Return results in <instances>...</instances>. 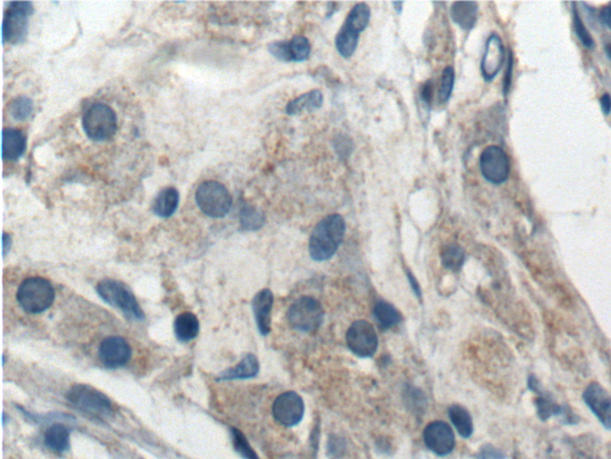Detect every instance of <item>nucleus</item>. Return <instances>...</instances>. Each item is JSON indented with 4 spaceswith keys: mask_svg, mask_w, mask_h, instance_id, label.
Returning a JSON list of instances; mask_svg holds the SVG:
<instances>
[{
    "mask_svg": "<svg viewBox=\"0 0 611 459\" xmlns=\"http://www.w3.org/2000/svg\"><path fill=\"white\" fill-rule=\"evenodd\" d=\"M32 111H34L32 101L25 96L15 99L10 106L12 116L18 121L28 119L29 116L32 114Z\"/></svg>",
    "mask_w": 611,
    "mask_h": 459,
    "instance_id": "7c9ffc66",
    "label": "nucleus"
},
{
    "mask_svg": "<svg viewBox=\"0 0 611 459\" xmlns=\"http://www.w3.org/2000/svg\"><path fill=\"white\" fill-rule=\"evenodd\" d=\"M66 398L73 407L90 415L109 417L114 414L111 401L103 392L89 385H75L67 392Z\"/></svg>",
    "mask_w": 611,
    "mask_h": 459,
    "instance_id": "423d86ee",
    "label": "nucleus"
},
{
    "mask_svg": "<svg viewBox=\"0 0 611 459\" xmlns=\"http://www.w3.org/2000/svg\"><path fill=\"white\" fill-rule=\"evenodd\" d=\"M537 413L542 420H548L553 415H564V408L558 405L548 397L541 395L536 400Z\"/></svg>",
    "mask_w": 611,
    "mask_h": 459,
    "instance_id": "2f4dec72",
    "label": "nucleus"
},
{
    "mask_svg": "<svg viewBox=\"0 0 611 459\" xmlns=\"http://www.w3.org/2000/svg\"><path fill=\"white\" fill-rule=\"evenodd\" d=\"M374 316L382 329H391L402 321L401 313L387 301H378L374 308Z\"/></svg>",
    "mask_w": 611,
    "mask_h": 459,
    "instance_id": "a878e982",
    "label": "nucleus"
},
{
    "mask_svg": "<svg viewBox=\"0 0 611 459\" xmlns=\"http://www.w3.org/2000/svg\"><path fill=\"white\" fill-rule=\"evenodd\" d=\"M371 20V8L364 3L355 5L347 15L343 27L335 36V48L343 58H350L359 44V36L367 28Z\"/></svg>",
    "mask_w": 611,
    "mask_h": 459,
    "instance_id": "7ed1b4c3",
    "label": "nucleus"
},
{
    "mask_svg": "<svg viewBox=\"0 0 611 459\" xmlns=\"http://www.w3.org/2000/svg\"><path fill=\"white\" fill-rule=\"evenodd\" d=\"M27 147V140L22 134V132L8 128L3 131V143H1V152L5 161H17L23 156L24 151Z\"/></svg>",
    "mask_w": 611,
    "mask_h": 459,
    "instance_id": "a211bd4d",
    "label": "nucleus"
},
{
    "mask_svg": "<svg viewBox=\"0 0 611 459\" xmlns=\"http://www.w3.org/2000/svg\"><path fill=\"white\" fill-rule=\"evenodd\" d=\"M345 230V220L340 214H331L320 220L309 238V256L318 262L333 258L343 241Z\"/></svg>",
    "mask_w": 611,
    "mask_h": 459,
    "instance_id": "f257e3e1",
    "label": "nucleus"
},
{
    "mask_svg": "<svg viewBox=\"0 0 611 459\" xmlns=\"http://www.w3.org/2000/svg\"><path fill=\"white\" fill-rule=\"evenodd\" d=\"M422 97L423 99L425 101V103H431V99H432V83H431V82H427V83L423 87Z\"/></svg>",
    "mask_w": 611,
    "mask_h": 459,
    "instance_id": "4c0bfd02",
    "label": "nucleus"
},
{
    "mask_svg": "<svg viewBox=\"0 0 611 459\" xmlns=\"http://www.w3.org/2000/svg\"><path fill=\"white\" fill-rule=\"evenodd\" d=\"M272 415L282 426H296L304 419V400L295 391L283 392L272 404Z\"/></svg>",
    "mask_w": 611,
    "mask_h": 459,
    "instance_id": "9b49d317",
    "label": "nucleus"
},
{
    "mask_svg": "<svg viewBox=\"0 0 611 459\" xmlns=\"http://www.w3.org/2000/svg\"><path fill=\"white\" fill-rule=\"evenodd\" d=\"M200 333V322L191 313H183L174 321V334L181 342H189Z\"/></svg>",
    "mask_w": 611,
    "mask_h": 459,
    "instance_id": "412c9836",
    "label": "nucleus"
},
{
    "mask_svg": "<svg viewBox=\"0 0 611 459\" xmlns=\"http://www.w3.org/2000/svg\"><path fill=\"white\" fill-rule=\"evenodd\" d=\"M454 82H455V72L451 66L444 68L442 75L441 87H439V99L442 103L448 102V99L453 92Z\"/></svg>",
    "mask_w": 611,
    "mask_h": 459,
    "instance_id": "473e14b6",
    "label": "nucleus"
},
{
    "mask_svg": "<svg viewBox=\"0 0 611 459\" xmlns=\"http://www.w3.org/2000/svg\"><path fill=\"white\" fill-rule=\"evenodd\" d=\"M269 51L272 56L282 61H292V54H290V48H289V42H274L269 46Z\"/></svg>",
    "mask_w": 611,
    "mask_h": 459,
    "instance_id": "f704fd0d",
    "label": "nucleus"
},
{
    "mask_svg": "<svg viewBox=\"0 0 611 459\" xmlns=\"http://www.w3.org/2000/svg\"><path fill=\"white\" fill-rule=\"evenodd\" d=\"M345 441L340 436H332L328 439V452L331 458H340L345 453Z\"/></svg>",
    "mask_w": 611,
    "mask_h": 459,
    "instance_id": "c9c22d12",
    "label": "nucleus"
},
{
    "mask_svg": "<svg viewBox=\"0 0 611 459\" xmlns=\"http://www.w3.org/2000/svg\"><path fill=\"white\" fill-rule=\"evenodd\" d=\"M34 12L32 3L12 1L3 22L4 44H20L28 35V17Z\"/></svg>",
    "mask_w": 611,
    "mask_h": 459,
    "instance_id": "1a4fd4ad",
    "label": "nucleus"
},
{
    "mask_svg": "<svg viewBox=\"0 0 611 459\" xmlns=\"http://www.w3.org/2000/svg\"><path fill=\"white\" fill-rule=\"evenodd\" d=\"M504 63V46L498 35L489 36L486 42L485 54L481 61V72L486 80H492L501 71Z\"/></svg>",
    "mask_w": 611,
    "mask_h": 459,
    "instance_id": "dca6fc26",
    "label": "nucleus"
},
{
    "mask_svg": "<svg viewBox=\"0 0 611 459\" xmlns=\"http://www.w3.org/2000/svg\"><path fill=\"white\" fill-rule=\"evenodd\" d=\"M287 320L297 332L313 333L323 325V306L314 298L301 297L289 308Z\"/></svg>",
    "mask_w": 611,
    "mask_h": 459,
    "instance_id": "6e6552de",
    "label": "nucleus"
},
{
    "mask_svg": "<svg viewBox=\"0 0 611 459\" xmlns=\"http://www.w3.org/2000/svg\"><path fill=\"white\" fill-rule=\"evenodd\" d=\"M480 170L489 182L493 184L504 183L510 172L509 158L504 150L498 146L486 147L481 153Z\"/></svg>",
    "mask_w": 611,
    "mask_h": 459,
    "instance_id": "f8f14e48",
    "label": "nucleus"
},
{
    "mask_svg": "<svg viewBox=\"0 0 611 459\" xmlns=\"http://www.w3.org/2000/svg\"><path fill=\"white\" fill-rule=\"evenodd\" d=\"M289 48L292 61L300 63L307 60L311 56V44L304 36H295L292 41H289Z\"/></svg>",
    "mask_w": 611,
    "mask_h": 459,
    "instance_id": "c85d7f7f",
    "label": "nucleus"
},
{
    "mask_svg": "<svg viewBox=\"0 0 611 459\" xmlns=\"http://www.w3.org/2000/svg\"><path fill=\"white\" fill-rule=\"evenodd\" d=\"M347 344L351 352L359 358H371L379 347V339L374 327L367 321H356L347 332Z\"/></svg>",
    "mask_w": 611,
    "mask_h": 459,
    "instance_id": "9d476101",
    "label": "nucleus"
},
{
    "mask_svg": "<svg viewBox=\"0 0 611 459\" xmlns=\"http://www.w3.org/2000/svg\"><path fill=\"white\" fill-rule=\"evenodd\" d=\"M600 106H602V111H604V114L607 115L610 113L611 111V99L609 97V95L602 96V99H600Z\"/></svg>",
    "mask_w": 611,
    "mask_h": 459,
    "instance_id": "a19ab883",
    "label": "nucleus"
},
{
    "mask_svg": "<svg viewBox=\"0 0 611 459\" xmlns=\"http://www.w3.org/2000/svg\"><path fill=\"white\" fill-rule=\"evenodd\" d=\"M11 249V237L8 234H3V255L6 253Z\"/></svg>",
    "mask_w": 611,
    "mask_h": 459,
    "instance_id": "37998d69",
    "label": "nucleus"
},
{
    "mask_svg": "<svg viewBox=\"0 0 611 459\" xmlns=\"http://www.w3.org/2000/svg\"><path fill=\"white\" fill-rule=\"evenodd\" d=\"M423 440L426 448L439 457L450 455L456 445L453 428L439 420L426 426L423 432Z\"/></svg>",
    "mask_w": 611,
    "mask_h": 459,
    "instance_id": "ddd939ff",
    "label": "nucleus"
},
{
    "mask_svg": "<svg viewBox=\"0 0 611 459\" xmlns=\"http://www.w3.org/2000/svg\"><path fill=\"white\" fill-rule=\"evenodd\" d=\"M179 203V194L174 188H165L159 193L153 203V212L160 218H169Z\"/></svg>",
    "mask_w": 611,
    "mask_h": 459,
    "instance_id": "4be33fe9",
    "label": "nucleus"
},
{
    "mask_svg": "<svg viewBox=\"0 0 611 459\" xmlns=\"http://www.w3.org/2000/svg\"><path fill=\"white\" fill-rule=\"evenodd\" d=\"M511 71H513V56H510L508 73H506V78H505V92H508V90H509L510 82H511Z\"/></svg>",
    "mask_w": 611,
    "mask_h": 459,
    "instance_id": "79ce46f5",
    "label": "nucleus"
},
{
    "mask_svg": "<svg viewBox=\"0 0 611 459\" xmlns=\"http://www.w3.org/2000/svg\"><path fill=\"white\" fill-rule=\"evenodd\" d=\"M84 131L95 142H104L112 138L117 130V120L114 111L107 104H92L83 119Z\"/></svg>",
    "mask_w": 611,
    "mask_h": 459,
    "instance_id": "0eeeda50",
    "label": "nucleus"
},
{
    "mask_svg": "<svg viewBox=\"0 0 611 459\" xmlns=\"http://www.w3.org/2000/svg\"><path fill=\"white\" fill-rule=\"evenodd\" d=\"M259 372V361L253 354H247L236 366L221 373L219 380L249 379Z\"/></svg>",
    "mask_w": 611,
    "mask_h": 459,
    "instance_id": "6ab92c4d",
    "label": "nucleus"
},
{
    "mask_svg": "<svg viewBox=\"0 0 611 459\" xmlns=\"http://www.w3.org/2000/svg\"><path fill=\"white\" fill-rule=\"evenodd\" d=\"M600 18L603 20V23L611 28V4L607 5V6H604L602 10H600Z\"/></svg>",
    "mask_w": 611,
    "mask_h": 459,
    "instance_id": "58836bf2",
    "label": "nucleus"
},
{
    "mask_svg": "<svg viewBox=\"0 0 611 459\" xmlns=\"http://www.w3.org/2000/svg\"><path fill=\"white\" fill-rule=\"evenodd\" d=\"M96 291L103 301L121 310L123 315L131 321H141L145 318V313L136 301L134 293L122 282L105 279L99 282Z\"/></svg>",
    "mask_w": 611,
    "mask_h": 459,
    "instance_id": "20e7f679",
    "label": "nucleus"
},
{
    "mask_svg": "<svg viewBox=\"0 0 611 459\" xmlns=\"http://www.w3.org/2000/svg\"><path fill=\"white\" fill-rule=\"evenodd\" d=\"M56 291L47 279L32 277L25 279L17 291V301L25 313H41L53 304Z\"/></svg>",
    "mask_w": 611,
    "mask_h": 459,
    "instance_id": "f03ea898",
    "label": "nucleus"
},
{
    "mask_svg": "<svg viewBox=\"0 0 611 459\" xmlns=\"http://www.w3.org/2000/svg\"><path fill=\"white\" fill-rule=\"evenodd\" d=\"M465 251L461 246L450 244L442 251V263L446 270L458 272L465 263Z\"/></svg>",
    "mask_w": 611,
    "mask_h": 459,
    "instance_id": "bb28decb",
    "label": "nucleus"
},
{
    "mask_svg": "<svg viewBox=\"0 0 611 459\" xmlns=\"http://www.w3.org/2000/svg\"><path fill=\"white\" fill-rule=\"evenodd\" d=\"M583 398L590 410L600 420V424L611 431V396L609 392L597 382H593L585 389Z\"/></svg>",
    "mask_w": 611,
    "mask_h": 459,
    "instance_id": "4468645a",
    "label": "nucleus"
},
{
    "mask_svg": "<svg viewBox=\"0 0 611 459\" xmlns=\"http://www.w3.org/2000/svg\"><path fill=\"white\" fill-rule=\"evenodd\" d=\"M477 458L479 459H504L505 455L503 452L499 451L496 448H493L491 445H487V446H484V448H481L480 452H479V455H477Z\"/></svg>",
    "mask_w": 611,
    "mask_h": 459,
    "instance_id": "e433bc0d",
    "label": "nucleus"
},
{
    "mask_svg": "<svg viewBox=\"0 0 611 459\" xmlns=\"http://www.w3.org/2000/svg\"><path fill=\"white\" fill-rule=\"evenodd\" d=\"M449 419L462 438H470L473 434V419L465 408L458 404L451 405L449 408Z\"/></svg>",
    "mask_w": 611,
    "mask_h": 459,
    "instance_id": "393cba45",
    "label": "nucleus"
},
{
    "mask_svg": "<svg viewBox=\"0 0 611 459\" xmlns=\"http://www.w3.org/2000/svg\"><path fill=\"white\" fill-rule=\"evenodd\" d=\"M323 94L319 90H311L292 101L287 106V113L289 115H296L304 111H314L323 106Z\"/></svg>",
    "mask_w": 611,
    "mask_h": 459,
    "instance_id": "b1692460",
    "label": "nucleus"
},
{
    "mask_svg": "<svg viewBox=\"0 0 611 459\" xmlns=\"http://www.w3.org/2000/svg\"><path fill=\"white\" fill-rule=\"evenodd\" d=\"M264 214L252 206H244L240 212L241 229L256 231L264 225Z\"/></svg>",
    "mask_w": 611,
    "mask_h": 459,
    "instance_id": "cd10ccee",
    "label": "nucleus"
},
{
    "mask_svg": "<svg viewBox=\"0 0 611 459\" xmlns=\"http://www.w3.org/2000/svg\"><path fill=\"white\" fill-rule=\"evenodd\" d=\"M407 277H409V280H410L411 286H412V289H413L414 293H416V296L418 298H422V291H420V286H419L418 282L416 280V277H413V274L411 273L407 270Z\"/></svg>",
    "mask_w": 611,
    "mask_h": 459,
    "instance_id": "ea45409f",
    "label": "nucleus"
},
{
    "mask_svg": "<svg viewBox=\"0 0 611 459\" xmlns=\"http://www.w3.org/2000/svg\"><path fill=\"white\" fill-rule=\"evenodd\" d=\"M99 358L103 365L107 367H121L131 360V344L123 337H108L99 347Z\"/></svg>",
    "mask_w": 611,
    "mask_h": 459,
    "instance_id": "2eb2a0df",
    "label": "nucleus"
},
{
    "mask_svg": "<svg viewBox=\"0 0 611 459\" xmlns=\"http://www.w3.org/2000/svg\"><path fill=\"white\" fill-rule=\"evenodd\" d=\"M44 443L56 453L67 451L70 448V429L65 425H53L44 434Z\"/></svg>",
    "mask_w": 611,
    "mask_h": 459,
    "instance_id": "5701e85b",
    "label": "nucleus"
},
{
    "mask_svg": "<svg viewBox=\"0 0 611 459\" xmlns=\"http://www.w3.org/2000/svg\"><path fill=\"white\" fill-rule=\"evenodd\" d=\"M607 54H609V56H610V59H611V46H607Z\"/></svg>",
    "mask_w": 611,
    "mask_h": 459,
    "instance_id": "c03bdc74",
    "label": "nucleus"
},
{
    "mask_svg": "<svg viewBox=\"0 0 611 459\" xmlns=\"http://www.w3.org/2000/svg\"><path fill=\"white\" fill-rule=\"evenodd\" d=\"M274 305V294L270 289H263L253 298L252 309L256 318L257 327L263 337H266L271 330V311Z\"/></svg>",
    "mask_w": 611,
    "mask_h": 459,
    "instance_id": "f3484780",
    "label": "nucleus"
},
{
    "mask_svg": "<svg viewBox=\"0 0 611 459\" xmlns=\"http://www.w3.org/2000/svg\"><path fill=\"white\" fill-rule=\"evenodd\" d=\"M231 436H232L233 446H234L236 451H237L243 458L259 459V457L257 455L256 452L253 450L252 446L250 445L249 441L246 439V436H245L239 429L232 428Z\"/></svg>",
    "mask_w": 611,
    "mask_h": 459,
    "instance_id": "c756f323",
    "label": "nucleus"
},
{
    "mask_svg": "<svg viewBox=\"0 0 611 459\" xmlns=\"http://www.w3.org/2000/svg\"><path fill=\"white\" fill-rule=\"evenodd\" d=\"M196 202L202 213L210 218H222L231 210L232 196L224 184L217 181H205L198 188Z\"/></svg>",
    "mask_w": 611,
    "mask_h": 459,
    "instance_id": "39448f33",
    "label": "nucleus"
},
{
    "mask_svg": "<svg viewBox=\"0 0 611 459\" xmlns=\"http://www.w3.org/2000/svg\"><path fill=\"white\" fill-rule=\"evenodd\" d=\"M573 27H574V30H576V34L579 37V40L581 41V44L585 46V47L592 48L593 47V40H592L591 35H590V32H588V29L585 28V25H584L583 22L580 20L579 15L574 12V17H573Z\"/></svg>",
    "mask_w": 611,
    "mask_h": 459,
    "instance_id": "72a5a7b5",
    "label": "nucleus"
},
{
    "mask_svg": "<svg viewBox=\"0 0 611 459\" xmlns=\"http://www.w3.org/2000/svg\"><path fill=\"white\" fill-rule=\"evenodd\" d=\"M451 18L462 29L470 30L477 20V4L472 1H458L451 8Z\"/></svg>",
    "mask_w": 611,
    "mask_h": 459,
    "instance_id": "aec40b11",
    "label": "nucleus"
}]
</instances>
